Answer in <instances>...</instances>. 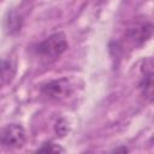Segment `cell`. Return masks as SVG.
<instances>
[{
    "label": "cell",
    "mask_w": 154,
    "mask_h": 154,
    "mask_svg": "<svg viewBox=\"0 0 154 154\" xmlns=\"http://www.w3.org/2000/svg\"><path fill=\"white\" fill-rule=\"evenodd\" d=\"M41 91L45 96L53 100H61L72 93V85L67 78H59L51 81L41 87Z\"/></svg>",
    "instance_id": "3"
},
{
    "label": "cell",
    "mask_w": 154,
    "mask_h": 154,
    "mask_svg": "<svg viewBox=\"0 0 154 154\" xmlns=\"http://www.w3.org/2000/svg\"><path fill=\"white\" fill-rule=\"evenodd\" d=\"M113 152H128L126 148H119V149H114Z\"/></svg>",
    "instance_id": "9"
},
{
    "label": "cell",
    "mask_w": 154,
    "mask_h": 154,
    "mask_svg": "<svg viewBox=\"0 0 154 154\" xmlns=\"http://www.w3.org/2000/svg\"><path fill=\"white\" fill-rule=\"evenodd\" d=\"M152 31H153V25L150 23H140L129 28L126 36L134 45L141 46L149 40V37L152 36Z\"/></svg>",
    "instance_id": "4"
},
{
    "label": "cell",
    "mask_w": 154,
    "mask_h": 154,
    "mask_svg": "<svg viewBox=\"0 0 154 154\" xmlns=\"http://www.w3.org/2000/svg\"><path fill=\"white\" fill-rule=\"evenodd\" d=\"M55 132L60 136H65V134L67 132V124L64 119H59L55 123Z\"/></svg>",
    "instance_id": "7"
},
{
    "label": "cell",
    "mask_w": 154,
    "mask_h": 154,
    "mask_svg": "<svg viewBox=\"0 0 154 154\" xmlns=\"http://www.w3.org/2000/svg\"><path fill=\"white\" fill-rule=\"evenodd\" d=\"M37 152H48V153H61V152H64V149L61 148V147H59L58 144H55V143H52V142H49V143H45L41 148H38L37 149Z\"/></svg>",
    "instance_id": "6"
},
{
    "label": "cell",
    "mask_w": 154,
    "mask_h": 154,
    "mask_svg": "<svg viewBox=\"0 0 154 154\" xmlns=\"http://www.w3.org/2000/svg\"><path fill=\"white\" fill-rule=\"evenodd\" d=\"M25 130L19 124H8L0 129V146L10 149L22 148L25 144Z\"/></svg>",
    "instance_id": "2"
},
{
    "label": "cell",
    "mask_w": 154,
    "mask_h": 154,
    "mask_svg": "<svg viewBox=\"0 0 154 154\" xmlns=\"http://www.w3.org/2000/svg\"><path fill=\"white\" fill-rule=\"evenodd\" d=\"M143 79L140 84L141 89H142V93L143 95L148 99V100H152L153 99V71H152V61L149 63V66L143 65Z\"/></svg>",
    "instance_id": "5"
},
{
    "label": "cell",
    "mask_w": 154,
    "mask_h": 154,
    "mask_svg": "<svg viewBox=\"0 0 154 154\" xmlns=\"http://www.w3.org/2000/svg\"><path fill=\"white\" fill-rule=\"evenodd\" d=\"M67 48L69 43L66 41V36L63 32H55L48 36L45 41H42L36 47V52L40 57L45 59L54 60L59 58Z\"/></svg>",
    "instance_id": "1"
},
{
    "label": "cell",
    "mask_w": 154,
    "mask_h": 154,
    "mask_svg": "<svg viewBox=\"0 0 154 154\" xmlns=\"http://www.w3.org/2000/svg\"><path fill=\"white\" fill-rule=\"evenodd\" d=\"M10 64L7 61H4V60H0V76H5L8 70H10Z\"/></svg>",
    "instance_id": "8"
}]
</instances>
